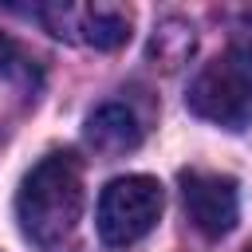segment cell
<instances>
[{"label":"cell","mask_w":252,"mask_h":252,"mask_svg":"<svg viewBox=\"0 0 252 252\" xmlns=\"http://www.w3.org/2000/svg\"><path fill=\"white\" fill-rule=\"evenodd\" d=\"M35 16L51 28V35H67V39H83L98 51H114L130 39V12L118 4H43L35 8Z\"/></svg>","instance_id":"5"},{"label":"cell","mask_w":252,"mask_h":252,"mask_svg":"<svg viewBox=\"0 0 252 252\" xmlns=\"http://www.w3.org/2000/svg\"><path fill=\"white\" fill-rule=\"evenodd\" d=\"M244 252H252V244H248V248H244Z\"/></svg>","instance_id":"10"},{"label":"cell","mask_w":252,"mask_h":252,"mask_svg":"<svg viewBox=\"0 0 252 252\" xmlns=\"http://www.w3.org/2000/svg\"><path fill=\"white\" fill-rule=\"evenodd\" d=\"M197 47V35H193V24L181 20V16H169L154 28V39H150V59H158L161 67H177L193 55Z\"/></svg>","instance_id":"7"},{"label":"cell","mask_w":252,"mask_h":252,"mask_svg":"<svg viewBox=\"0 0 252 252\" xmlns=\"http://www.w3.org/2000/svg\"><path fill=\"white\" fill-rule=\"evenodd\" d=\"M181 201L193 220V228L209 240H220L232 232L240 217V193L228 173L213 169H181Z\"/></svg>","instance_id":"4"},{"label":"cell","mask_w":252,"mask_h":252,"mask_svg":"<svg viewBox=\"0 0 252 252\" xmlns=\"http://www.w3.org/2000/svg\"><path fill=\"white\" fill-rule=\"evenodd\" d=\"M185 106L213 126L244 130L252 118V63L232 51L205 63L197 71V79L189 83Z\"/></svg>","instance_id":"2"},{"label":"cell","mask_w":252,"mask_h":252,"mask_svg":"<svg viewBox=\"0 0 252 252\" xmlns=\"http://www.w3.org/2000/svg\"><path fill=\"white\" fill-rule=\"evenodd\" d=\"M161 205H165V197L154 177H146V173L114 177L98 193V209H94V224H98L102 244H110V248L138 244L146 232H154Z\"/></svg>","instance_id":"3"},{"label":"cell","mask_w":252,"mask_h":252,"mask_svg":"<svg viewBox=\"0 0 252 252\" xmlns=\"http://www.w3.org/2000/svg\"><path fill=\"white\" fill-rule=\"evenodd\" d=\"M16 67H20V47L0 32V79H4V75H12Z\"/></svg>","instance_id":"9"},{"label":"cell","mask_w":252,"mask_h":252,"mask_svg":"<svg viewBox=\"0 0 252 252\" xmlns=\"http://www.w3.org/2000/svg\"><path fill=\"white\" fill-rule=\"evenodd\" d=\"M83 217V165L75 154H47L39 158L16 193V220L20 232L39 252H59Z\"/></svg>","instance_id":"1"},{"label":"cell","mask_w":252,"mask_h":252,"mask_svg":"<svg viewBox=\"0 0 252 252\" xmlns=\"http://www.w3.org/2000/svg\"><path fill=\"white\" fill-rule=\"evenodd\" d=\"M87 146L98 154H126L142 142V122L130 106L122 102H102L91 118H87Z\"/></svg>","instance_id":"6"},{"label":"cell","mask_w":252,"mask_h":252,"mask_svg":"<svg viewBox=\"0 0 252 252\" xmlns=\"http://www.w3.org/2000/svg\"><path fill=\"white\" fill-rule=\"evenodd\" d=\"M228 39H232V55L252 63V8H240L228 24Z\"/></svg>","instance_id":"8"}]
</instances>
